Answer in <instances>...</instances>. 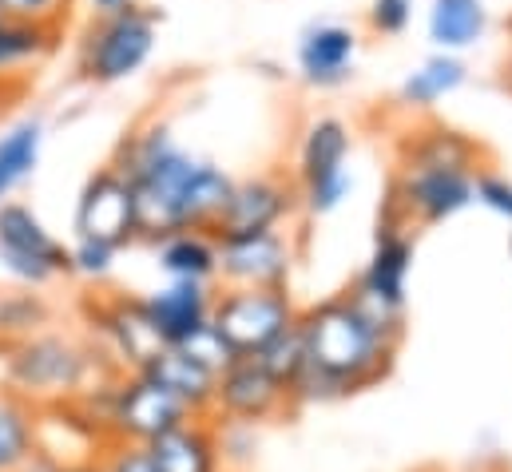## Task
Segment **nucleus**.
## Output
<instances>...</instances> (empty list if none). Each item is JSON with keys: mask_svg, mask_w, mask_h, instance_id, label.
Returning a JSON list of instances; mask_svg holds the SVG:
<instances>
[{"mask_svg": "<svg viewBox=\"0 0 512 472\" xmlns=\"http://www.w3.org/2000/svg\"><path fill=\"white\" fill-rule=\"evenodd\" d=\"M298 334L306 346V365L338 381L346 393H358L382 381L393 365L397 342L350 302V294L326 298L310 310H298Z\"/></svg>", "mask_w": 512, "mask_h": 472, "instance_id": "obj_1", "label": "nucleus"}, {"mask_svg": "<svg viewBox=\"0 0 512 472\" xmlns=\"http://www.w3.org/2000/svg\"><path fill=\"white\" fill-rule=\"evenodd\" d=\"M96 385V350L76 342L72 334H36L4 350V389L24 397L28 405L60 409Z\"/></svg>", "mask_w": 512, "mask_h": 472, "instance_id": "obj_2", "label": "nucleus"}, {"mask_svg": "<svg viewBox=\"0 0 512 472\" xmlns=\"http://www.w3.org/2000/svg\"><path fill=\"white\" fill-rule=\"evenodd\" d=\"M409 270H413V238L405 235L393 219H385L378 227V242H374V254L366 262V270L346 290L350 302L393 342L401 338V322H405Z\"/></svg>", "mask_w": 512, "mask_h": 472, "instance_id": "obj_3", "label": "nucleus"}, {"mask_svg": "<svg viewBox=\"0 0 512 472\" xmlns=\"http://www.w3.org/2000/svg\"><path fill=\"white\" fill-rule=\"evenodd\" d=\"M155 52V16L139 4L120 12L96 16L80 44V72L96 84H120L131 80Z\"/></svg>", "mask_w": 512, "mask_h": 472, "instance_id": "obj_4", "label": "nucleus"}, {"mask_svg": "<svg viewBox=\"0 0 512 472\" xmlns=\"http://www.w3.org/2000/svg\"><path fill=\"white\" fill-rule=\"evenodd\" d=\"M0 266L12 282L40 290L60 274H72L68 246L44 227V219L28 207L8 199L0 207Z\"/></svg>", "mask_w": 512, "mask_h": 472, "instance_id": "obj_5", "label": "nucleus"}, {"mask_svg": "<svg viewBox=\"0 0 512 472\" xmlns=\"http://www.w3.org/2000/svg\"><path fill=\"white\" fill-rule=\"evenodd\" d=\"M298 322V306L286 290H239L227 286L215 294L211 326L227 338V346L239 357H255L274 338H282Z\"/></svg>", "mask_w": 512, "mask_h": 472, "instance_id": "obj_6", "label": "nucleus"}, {"mask_svg": "<svg viewBox=\"0 0 512 472\" xmlns=\"http://www.w3.org/2000/svg\"><path fill=\"white\" fill-rule=\"evenodd\" d=\"M195 421L183 401H175L167 389H159L143 373H120L112 381V401H108V441H128V445H151L163 433Z\"/></svg>", "mask_w": 512, "mask_h": 472, "instance_id": "obj_7", "label": "nucleus"}, {"mask_svg": "<svg viewBox=\"0 0 512 472\" xmlns=\"http://www.w3.org/2000/svg\"><path fill=\"white\" fill-rule=\"evenodd\" d=\"M346 159H350V127L334 116L314 119L306 127L302 155H298V175H302L310 215H330L350 199L354 175Z\"/></svg>", "mask_w": 512, "mask_h": 472, "instance_id": "obj_8", "label": "nucleus"}, {"mask_svg": "<svg viewBox=\"0 0 512 472\" xmlns=\"http://www.w3.org/2000/svg\"><path fill=\"white\" fill-rule=\"evenodd\" d=\"M76 238L104 242L112 250H124L139 238V219H135V191L116 167H100L80 199H76V219H72Z\"/></svg>", "mask_w": 512, "mask_h": 472, "instance_id": "obj_9", "label": "nucleus"}, {"mask_svg": "<svg viewBox=\"0 0 512 472\" xmlns=\"http://www.w3.org/2000/svg\"><path fill=\"white\" fill-rule=\"evenodd\" d=\"M219 246V278L239 290H286L290 282V242L282 231L262 235H231L215 238Z\"/></svg>", "mask_w": 512, "mask_h": 472, "instance_id": "obj_10", "label": "nucleus"}, {"mask_svg": "<svg viewBox=\"0 0 512 472\" xmlns=\"http://www.w3.org/2000/svg\"><path fill=\"white\" fill-rule=\"evenodd\" d=\"M290 405V393L258 365L255 357H239L215 385L211 417L239 421V425H266Z\"/></svg>", "mask_w": 512, "mask_h": 472, "instance_id": "obj_11", "label": "nucleus"}, {"mask_svg": "<svg viewBox=\"0 0 512 472\" xmlns=\"http://www.w3.org/2000/svg\"><path fill=\"white\" fill-rule=\"evenodd\" d=\"M397 199L421 223H445L473 203V171L457 167H417L397 183Z\"/></svg>", "mask_w": 512, "mask_h": 472, "instance_id": "obj_12", "label": "nucleus"}, {"mask_svg": "<svg viewBox=\"0 0 512 472\" xmlns=\"http://www.w3.org/2000/svg\"><path fill=\"white\" fill-rule=\"evenodd\" d=\"M358 32L338 20H318L298 36V72L310 88H338L354 76Z\"/></svg>", "mask_w": 512, "mask_h": 472, "instance_id": "obj_13", "label": "nucleus"}, {"mask_svg": "<svg viewBox=\"0 0 512 472\" xmlns=\"http://www.w3.org/2000/svg\"><path fill=\"white\" fill-rule=\"evenodd\" d=\"M290 215V191L278 179H243L235 183L219 223L211 238H231V235H262V231H278V223Z\"/></svg>", "mask_w": 512, "mask_h": 472, "instance_id": "obj_14", "label": "nucleus"}, {"mask_svg": "<svg viewBox=\"0 0 512 472\" xmlns=\"http://www.w3.org/2000/svg\"><path fill=\"white\" fill-rule=\"evenodd\" d=\"M215 294L203 282H167L143 298V310L159 334L163 346H183L195 330L211 322Z\"/></svg>", "mask_w": 512, "mask_h": 472, "instance_id": "obj_15", "label": "nucleus"}, {"mask_svg": "<svg viewBox=\"0 0 512 472\" xmlns=\"http://www.w3.org/2000/svg\"><path fill=\"white\" fill-rule=\"evenodd\" d=\"M100 330L108 338V350L116 357V369L120 373H139L151 357H159L167 346L159 342L147 310H143V298H116L100 310Z\"/></svg>", "mask_w": 512, "mask_h": 472, "instance_id": "obj_16", "label": "nucleus"}, {"mask_svg": "<svg viewBox=\"0 0 512 472\" xmlns=\"http://www.w3.org/2000/svg\"><path fill=\"white\" fill-rule=\"evenodd\" d=\"M159 472H223L211 417H195L147 445Z\"/></svg>", "mask_w": 512, "mask_h": 472, "instance_id": "obj_17", "label": "nucleus"}, {"mask_svg": "<svg viewBox=\"0 0 512 472\" xmlns=\"http://www.w3.org/2000/svg\"><path fill=\"white\" fill-rule=\"evenodd\" d=\"M139 373L151 377L159 389H167L175 401H183V405L191 409V417H211L219 377H211L203 365H195L187 354H179V350L167 346L159 357H151Z\"/></svg>", "mask_w": 512, "mask_h": 472, "instance_id": "obj_18", "label": "nucleus"}, {"mask_svg": "<svg viewBox=\"0 0 512 472\" xmlns=\"http://www.w3.org/2000/svg\"><path fill=\"white\" fill-rule=\"evenodd\" d=\"M155 266L167 282H203L219 278V246L207 231H179L155 242Z\"/></svg>", "mask_w": 512, "mask_h": 472, "instance_id": "obj_19", "label": "nucleus"}, {"mask_svg": "<svg viewBox=\"0 0 512 472\" xmlns=\"http://www.w3.org/2000/svg\"><path fill=\"white\" fill-rule=\"evenodd\" d=\"M235 191V179L215 167V163H195L187 187H183V203H179V227L183 231H215L227 199Z\"/></svg>", "mask_w": 512, "mask_h": 472, "instance_id": "obj_20", "label": "nucleus"}, {"mask_svg": "<svg viewBox=\"0 0 512 472\" xmlns=\"http://www.w3.org/2000/svg\"><path fill=\"white\" fill-rule=\"evenodd\" d=\"M485 28H489L485 0H433L429 4V40L445 56L473 48L485 36Z\"/></svg>", "mask_w": 512, "mask_h": 472, "instance_id": "obj_21", "label": "nucleus"}, {"mask_svg": "<svg viewBox=\"0 0 512 472\" xmlns=\"http://www.w3.org/2000/svg\"><path fill=\"white\" fill-rule=\"evenodd\" d=\"M44 151V123L40 119H20L0 131V207L12 199L16 187H24Z\"/></svg>", "mask_w": 512, "mask_h": 472, "instance_id": "obj_22", "label": "nucleus"}, {"mask_svg": "<svg viewBox=\"0 0 512 472\" xmlns=\"http://www.w3.org/2000/svg\"><path fill=\"white\" fill-rule=\"evenodd\" d=\"M40 449V409L0 389V472H16Z\"/></svg>", "mask_w": 512, "mask_h": 472, "instance_id": "obj_23", "label": "nucleus"}, {"mask_svg": "<svg viewBox=\"0 0 512 472\" xmlns=\"http://www.w3.org/2000/svg\"><path fill=\"white\" fill-rule=\"evenodd\" d=\"M461 84H465V64H461L457 56L437 52V56H429L421 68H413V72L401 80L397 96H401V104H409V108H433L437 100L453 96Z\"/></svg>", "mask_w": 512, "mask_h": 472, "instance_id": "obj_24", "label": "nucleus"}, {"mask_svg": "<svg viewBox=\"0 0 512 472\" xmlns=\"http://www.w3.org/2000/svg\"><path fill=\"white\" fill-rule=\"evenodd\" d=\"M48 322H52V306L44 302V294H36L28 286L0 294V346L4 350L44 334Z\"/></svg>", "mask_w": 512, "mask_h": 472, "instance_id": "obj_25", "label": "nucleus"}, {"mask_svg": "<svg viewBox=\"0 0 512 472\" xmlns=\"http://www.w3.org/2000/svg\"><path fill=\"white\" fill-rule=\"evenodd\" d=\"M52 24H36V20H16V16H0V76L16 72L20 64L40 60L52 48Z\"/></svg>", "mask_w": 512, "mask_h": 472, "instance_id": "obj_26", "label": "nucleus"}, {"mask_svg": "<svg viewBox=\"0 0 512 472\" xmlns=\"http://www.w3.org/2000/svg\"><path fill=\"white\" fill-rule=\"evenodd\" d=\"M473 163V143L457 131H425L417 143H409V159H405V171H417V167H457V171H469Z\"/></svg>", "mask_w": 512, "mask_h": 472, "instance_id": "obj_27", "label": "nucleus"}, {"mask_svg": "<svg viewBox=\"0 0 512 472\" xmlns=\"http://www.w3.org/2000/svg\"><path fill=\"white\" fill-rule=\"evenodd\" d=\"M255 361L290 393V385L298 381V373L306 369V346H302V334H298V322L282 334V338H274L266 350H258Z\"/></svg>", "mask_w": 512, "mask_h": 472, "instance_id": "obj_28", "label": "nucleus"}, {"mask_svg": "<svg viewBox=\"0 0 512 472\" xmlns=\"http://www.w3.org/2000/svg\"><path fill=\"white\" fill-rule=\"evenodd\" d=\"M171 350L187 354L191 361H195V365H203L211 377H223V373H227V369L239 361V354L227 346V338H223V334H219L211 322H207L203 330H195V334H191L183 346H171Z\"/></svg>", "mask_w": 512, "mask_h": 472, "instance_id": "obj_29", "label": "nucleus"}, {"mask_svg": "<svg viewBox=\"0 0 512 472\" xmlns=\"http://www.w3.org/2000/svg\"><path fill=\"white\" fill-rule=\"evenodd\" d=\"M215 441H219V461L227 469H247L258 457V425H239V421H215Z\"/></svg>", "mask_w": 512, "mask_h": 472, "instance_id": "obj_30", "label": "nucleus"}, {"mask_svg": "<svg viewBox=\"0 0 512 472\" xmlns=\"http://www.w3.org/2000/svg\"><path fill=\"white\" fill-rule=\"evenodd\" d=\"M116 254H120V250H112V246H104V242H88V238H76V242L68 246L72 274H84V278H92V282H100V278L112 274Z\"/></svg>", "mask_w": 512, "mask_h": 472, "instance_id": "obj_31", "label": "nucleus"}, {"mask_svg": "<svg viewBox=\"0 0 512 472\" xmlns=\"http://www.w3.org/2000/svg\"><path fill=\"white\" fill-rule=\"evenodd\" d=\"M96 461H100L104 472H159L155 461H151V453H147V445H128V441L100 445Z\"/></svg>", "mask_w": 512, "mask_h": 472, "instance_id": "obj_32", "label": "nucleus"}, {"mask_svg": "<svg viewBox=\"0 0 512 472\" xmlns=\"http://www.w3.org/2000/svg\"><path fill=\"white\" fill-rule=\"evenodd\" d=\"M68 12V0H0V16H16V20H36V24H52Z\"/></svg>", "mask_w": 512, "mask_h": 472, "instance_id": "obj_33", "label": "nucleus"}, {"mask_svg": "<svg viewBox=\"0 0 512 472\" xmlns=\"http://www.w3.org/2000/svg\"><path fill=\"white\" fill-rule=\"evenodd\" d=\"M409 20H413V0H374L370 4V28L382 36L405 32Z\"/></svg>", "mask_w": 512, "mask_h": 472, "instance_id": "obj_34", "label": "nucleus"}, {"mask_svg": "<svg viewBox=\"0 0 512 472\" xmlns=\"http://www.w3.org/2000/svg\"><path fill=\"white\" fill-rule=\"evenodd\" d=\"M473 203H485L489 211H497L501 219L512 223V183L501 175H477L473 179Z\"/></svg>", "mask_w": 512, "mask_h": 472, "instance_id": "obj_35", "label": "nucleus"}, {"mask_svg": "<svg viewBox=\"0 0 512 472\" xmlns=\"http://www.w3.org/2000/svg\"><path fill=\"white\" fill-rule=\"evenodd\" d=\"M64 465H68V461H60L52 449H44V445H40V449H36V453H32V457H28L16 472H64Z\"/></svg>", "mask_w": 512, "mask_h": 472, "instance_id": "obj_36", "label": "nucleus"}, {"mask_svg": "<svg viewBox=\"0 0 512 472\" xmlns=\"http://www.w3.org/2000/svg\"><path fill=\"white\" fill-rule=\"evenodd\" d=\"M92 8H96V16H108V12H120V8H128L135 0H88Z\"/></svg>", "mask_w": 512, "mask_h": 472, "instance_id": "obj_37", "label": "nucleus"}, {"mask_svg": "<svg viewBox=\"0 0 512 472\" xmlns=\"http://www.w3.org/2000/svg\"><path fill=\"white\" fill-rule=\"evenodd\" d=\"M64 472H104V469H100V461H96V457H84V461L64 465Z\"/></svg>", "mask_w": 512, "mask_h": 472, "instance_id": "obj_38", "label": "nucleus"}]
</instances>
